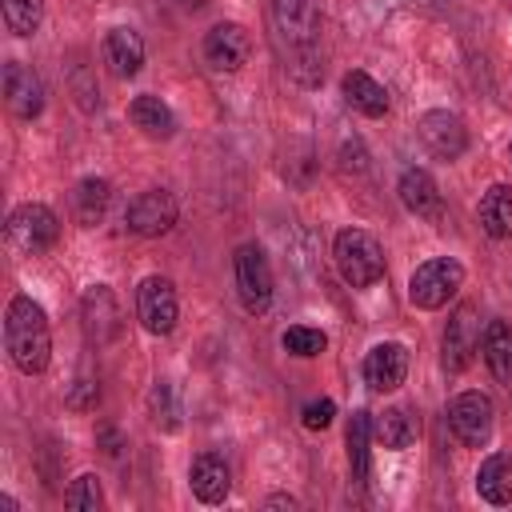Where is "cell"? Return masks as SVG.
I'll return each instance as SVG.
<instances>
[{"label":"cell","instance_id":"cell-23","mask_svg":"<svg viewBox=\"0 0 512 512\" xmlns=\"http://www.w3.org/2000/svg\"><path fill=\"white\" fill-rule=\"evenodd\" d=\"M480 228L492 236V240H512V188L508 184H492L484 196H480Z\"/></svg>","mask_w":512,"mask_h":512},{"label":"cell","instance_id":"cell-16","mask_svg":"<svg viewBox=\"0 0 512 512\" xmlns=\"http://www.w3.org/2000/svg\"><path fill=\"white\" fill-rule=\"evenodd\" d=\"M396 192H400V204H404L412 216H420V220H440V216H444V196H440L436 180H432L424 168H404Z\"/></svg>","mask_w":512,"mask_h":512},{"label":"cell","instance_id":"cell-7","mask_svg":"<svg viewBox=\"0 0 512 512\" xmlns=\"http://www.w3.org/2000/svg\"><path fill=\"white\" fill-rule=\"evenodd\" d=\"M180 304H176V288L168 276H144L136 288V320L144 332L152 336H168L176 328Z\"/></svg>","mask_w":512,"mask_h":512},{"label":"cell","instance_id":"cell-14","mask_svg":"<svg viewBox=\"0 0 512 512\" xmlns=\"http://www.w3.org/2000/svg\"><path fill=\"white\" fill-rule=\"evenodd\" d=\"M80 320H84V332L92 344H108L116 332H120V304L112 296L108 284H92L80 300Z\"/></svg>","mask_w":512,"mask_h":512},{"label":"cell","instance_id":"cell-33","mask_svg":"<svg viewBox=\"0 0 512 512\" xmlns=\"http://www.w3.org/2000/svg\"><path fill=\"white\" fill-rule=\"evenodd\" d=\"M96 440L104 444V456H112V460H116V456H120V448H124V440H120V432H116V428H108V424H104V428L96 432Z\"/></svg>","mask_w":512,"mask_h":512},{"label":"cell","instance_id":"cell-11","mask_svg":"<svg viewBox=\"0 0 512 512\" xmlns=\"http://www.w3.org/2000/svg\"><path fill=\"white\" fill-rule=\"evenodd\" d=\"M248 56H252V36H248L244 24L220 20V24L208 28V36H204V60H208V68H216V72H240L248 64Z\"/></svg>","mask_w":512,"mask_h":512},{"label":"cell","instance_id":"cell-8","mask_svg":"<svg viewBox=\"0 0 512 512\" xmlns=\"http://www.w3.org/2000/svg\"><path fill=\"white\" fill-rule=\"evenodd\" d=\"M416 136H420L424 152L436 156V160H460L464 148H468V128H464V120H460L456 112H448V108L424 112V116L416 120Z\"/></svg>","mask_w":512,"mask_h":512},{"label":"cell","instance_id":"cell-12","mask_svg":"<svg viewBox=\"0 0 512 512\" xmlns=\"http://www.w3.org/2000/svg\"><path fill=\"white\" fill-rule=\"evenodd\" d=\"M476 304H460L444 328V372H464L480 348V320Z\"/></svg>","mask_w":512,"mask_h":512},{"label":"cell","instance_id":"cell-2","mask_svg":"<svg viewBox=\"0 0 512 512\" xmlns=\"http://www.w3.org/2000/svg\"><path fill=\"white\" fill-rule=\"evenodd\" d=\"M332 260L352 288H372L384 276V248L364 228H340L332 240Z\"/></svg>","mask_w":512,"mask_h":512},{"label":"cell","instance_id":"cell-15","mask_svg":"<svg viewBox=\"0 0 512 512\" xmlns=\"http://www.w3.org/2000/svg\"><path fill=\"white\" fill-rule=\"evenodd\" d=\"M4 100H8V108H12L20 120L40 116V112H44V84H40V76H36L28 64L8 60V64H4Z\"/></svg>","mask_w":512,"mask_h":512},{"label":"cell","instance_id":"cell-27","mask_svg":"<svg viewBox=\"0 0 512 512\" xmlns=\"http://www.w3.org/2000/svg\"><path fill=\"white\" fill-rule=\"evenodd\" d=\"M0 12L12 36H36L44 24V0H0Z\"/></svg>","mask_w":512,"mask_h":512},{"label":"cell","instance_id":"cell-25","mask_svg":"<svg viewBox=\"0 0 512 512\" xmlns=\"http://www.w3.org/2000/svg\"><path fill=\"white\" fill-rule=\"evenodd\" d=\"M372 432H376V440L384 448L400 452L420 436V424H416V416L408 408H384L380 416H372Z\"/></svg>","mask_w":512,"mask_h":512},{"label":"cell","instance_id":"cell-4","mask_svg":"<svg viewBox=\"0 0 512 512\" xmlns=\"http://www.w3.org/2000/svg\"><path fill=\"white\" fill-rule=\"evenodd\" d=\"M460 288H464V264L456 256H432L416 264V272L408 276V300L424 312L444 308Z\"/></svg>","mask_w":512,"mask_h":512},{"label":"cell","instance_id":"cell-36","mask_svg":"<svg viewBox=\"0 0 512 512\" xmlns=\"http://www.w3.org/2000/svg\"><path fill=\"white\" fill-rule=\"evenodd\" d=\"M508 160H512V144H508Z\"/></svg>","mask_w":512,"mask_h":512},{"label":"cell","instance_id":"cell-22","mask_svg":"<svg viewBox=\"0 0 512 512\" xmlns=\"http://www.w3.org/2000/svg\"><path fill=\"white\" fill-rule=\"evenodd\" d=\"M476 492L480 500L488 504H512V456L508 452H492L480 460V472H476Z\"/></svg>","mask_w":512,"mask_h":512},{"label":"cell","instance_id":"cell-1","mask_svg":"<svg viewBox=\"0 0 512 512\" xmlns=\"http://www.w3.org/2000/svg\"><path fill=\"white\" fill-rule=\"evenodd\" d=\"M4 348L24 376H36L52 360V328L32 296H12L4 308Z\"/></svg>","mask_w":512,"mask_h":512},{"label":"cell","instance_id":"cell-21","mask_svg":"<svg viewBox=\"0 0 512 512\" xmlns=\"http://www.w3.org/2000/svg\"><path fill=\"white\" fill-rule=\"evenodd\" d=\"M108 204H112V184L100 180V176H84V180L72 188V216H76V224H84V228H96V224L108 216Z\"/></svg>","mask_w":512,"mask_h":512},{"label":"cell","instance_id":"cell-13","mask_svg":"<svg viewBox=\"0 0 512 512\" xmlns=\"http://www.w3.org/2000/svg\"><path fill=\"white\" fill-rule=\"evenodd\" d=\"M408 376V348L400 340H380L364 356V384L372 392H396Z\"/></svg>","mask_w":512,"mask_h":512},{"label":"cell","instance_id":"cell-9","mask_svg":"<svg viewBox=\"0 0 512 512\" xmlns=\"http://www.w3.org/2000/svg\"><path fill=\"white\" fill-rule=\"evenodd\" d=\"M176 216H180V208L168 188H148L124 208V224L136 236H164V232H172Z\"/></svg>","mask_w":512,"mask_h":512},{"label":"cell","instance_id":"cell-19","mask_svg":"<svg viewBox=\"0 0 512 512\" xmlns=\"http://www.w3.org/2000/svg\"><path fill=\"white\" fill-rule=\"evenodd\" d=\"M340 92H344V104H348V108H356V112H360V116H368V120H376V116H384V112H388V88H384L380 80H372L368 72H360V68L344 72Z\"/></svg>","mask_w":512,"mask_h":512},{"label":"cell","instance_id":"cell-28","mask_svg":"<svg viewBox=\"0 0 512 512\" xmlns=\"http://www.w3.org/2000/svg\"><path fill=\"white\" fill-rule=\"evenodd\" d=\"M148 416L164 432H176L180 428V400H176V392H172L168 380H156L152 384V392H148Z\"/></svg>","mask_w":512,"mask_h":512},{"label":"cell","instance_id":"cell-18","mask_svg":"<svg viewBox=\"0 0 512 512\" xmlns=\"http://www.w3.org/2000/svg\"><path fill=\"white\" fill-rule=\"evenodd\" d=\"M100 56H104L112 76L128 80V76H136L144 68V40H140L136 28H112L104 36V44H100Z\"/></svg>","mask_w":512,"mask_h":512},{"label":"cell","instance_id":"cell-17","mask_svg":"<svg viewBox=\"0 0 512 512\" xmlns=\"http://www.w3.org/2000/svg\"><path fill=\"white\" fill-rule=\"evenodd\" d=\"M188 484L196 492V500L204 504H224L228 500V488H232V472L224 464L220 452H200L188 468Z\"/></svg>","mask_w":512,"mask_h":512},{"label":"cell","instance_id":"cell-3","mask_svg":"<svg viewBox=\"0 0 512 512\" xmlns=\"http://www.w3.org/2000/svg\"><path fill=\"white\" fill-rule=\"evenodd\" d=\"M4 240L16 256H40L60 240V216L40 200L16 204L4 220Z\"/></svg>","mask_w":512,"mask_h":512},{"label":"cell","instance_id":"cell-29","mask_svg":"<svg viewBox=\"0 0 512 512\" xmlns=\"http://www.w3.org/2000/svg\"><path fill=\"white\" fill-rule=\"evenodd\" d=\"M64 508L72 512H100L104 508V488L96 472H80L68 488H64Z\"/></svg>","mask_w":512,"mask_h":512},{"label":"cell","instance_id":"cell-26","mask_svg":"<svg viewBox=\"0 0 512 512\" xmlns=\"http://www.w3.org/2000/svg\"><path fill=\"white\" fill-rule=\"evenodd\" d=\"M372 412H352L348 420V464H352V480L356 484H368V472H372Z\"/></svg>","mask_w":512,"mask_h":512},{"label":"cell","instance_id":"cell-34","mask_svg":"<svg viewBox=\"0 0 512 512\" xmlns=\"http://www.w3.org/2000/svg\"><path fill=\"white\" fill-rule=\"evenodd\" d=\"M268 508H296L292 496H268Z\"/></svg>","mask_w":512,"mask_h":512},{"label":"cell","instance_id":"cell-32","mask_svg":"<svg viewBox=\"0 0 512 512\" xmlns=\"http://www.w3.org/2000/svg\"><path fill=\"white\" fill-rule=\"evenodd\" d=\"M304 428H312V432H320V428H328L332 424V416H336V404L324 396V400H312V404H304Z\"/></svg>","mask_w":512,"mask_h":512},{"label":"cell","instance_id":"cell-20","mask_svg":"<svg viewBox=\"0 0 512 512\" xmlns=\"http://www.w3.org/2000/svg\"><path fill=\"white\" fill-rule=\"evenodd\" d=\"M128 120H132L144 136H152V140L176 136V112H172L160 96H152V92H144V96H136V100L128 104Z\"/></svg>","mask_w":512,"mask_h":512},{"label":"cell","instance_id":"cell-24","mask_svg":"<svg viewBox=\"0 0 512 512\" xmlns=\"http://www.w3.org/2000/svg\"><path fill=\"white\" fill-rule=\"evenodd\" d=\"M480 352H484L488 372H492L500 384H508V380H512V324L492 320V324L484 328V336H480Z\"/></svg>","mask_w":512,"mask_h":512},{"label":"cell","instance_id":"cell-6","mask_svg":"<svg viewBox=\"0 0 512 512\" xmlns=\"http://www.w3.org/2000/svg\"><path fill=\"white\" fill-rule=\"evenodd\" d=\"M448 428L464 448H484L496 428V408L484 392H460L448 404Z\"/></svg>","mask_w":512,"mask_h":512},{"label":"cell","instance_id":"cell-10","mask_svg":"<svg viewBox=\"0 0 512 512\" xmlns=\"http://www.w3.org/2000/svg\"><path fill=\"white\" fill-rule=\"evenodd\" d=\"M272 24L288 52L296 48H316L320 36V4L316 0H272Z\"/></svg>","mask_w":512,"mask_h":512},{"label":"cell","instance_id":"cell-5","mask_svg":"<svg viewBox=\"0 0 512 512\" xmlns=\"http://www.w3.org/2000/svg\"><path fill=\"white\" fill-rule=\"evenodd\" d=\"M232 272H236V296H240V304L252 316L268 312L276 284H272V264H268L264 248L260 244H240L236 256H232Z\"/></svg>","mask_w":512,"mask_h":512},{"label":"cell","instance_id":"cell-31","mask_svg":"<svg viewBox=\"0 0 512 512\" xmlns=\"http://www.w3.org/2000/svg\"><path fill=\"white\" fill-rule=\"evenodd\" d=\"M340 168L344 172H368V152H364V140L360 136H352V140H344V148H340Z\"/></svg>","mask_w":512,"mask_h":512},{"label":"cell","instance_id":"cell-30","mask_svg":"<svg viewBox=\"0 0 512 512\" xmlns=\"http://www.w3.org/2000/svg\"><path fill=\"white\" fill-rule=\"evenodd\" d=\"M280 344H284V352H292L300 360H312V356H320L328 348V336L320 328H312V324H292V328H284Z\"/></svg>","mask_w":512,"mask_h":512},{"label":"cell","instance_id":"cell-35","mask_svg":"<svg viewBox=\"0 0 512 512\" xmlns=\"http://www.w3.org/2000/svg\"><path fill=\"white\" fill-rule=\"evenodd\" d=\"M0 508H4V512H16V508H20V504H16V500H12V496H0Z\"/></svg>","mask_w":512,"mask_h":512}]
</instances>
